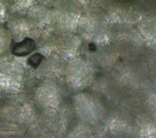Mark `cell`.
Returning a JSON list of instances; mask_svg holds the SVG:
<instances>
[{
  "label": "cell",
  "mask_w": 156,
  "mask_h": 138,
  "mask_svg": "<svg viewBox=\"0 0 156 138\" xmlns=\"http://www.w3.org/2000/svg\"><path fill=\"white\" fill-rule=\"evenodd\" d=\"M34 47H35V42H34L33 39L25 38L23 41L15 44V47H12V54L16 56H19V57L26 56L33 51Z\"/></svg>",
  "instance_id": "obj_1"
},
{
  "label": "cell",
  "mask_w": 156,
  "mask_h": 138,
  "mask_svg": "<svg viewBox=\"0 0 156 138\" xmlns=\"http://www.w3.org/2000/svg\"><path fill=\"white\" fill-rule=\"evenodd\" d=\"M43 59H44L43 55H41V54H34L32 57H31L30 59H29L28 63H29V65H31V67L36 68L37 66H39V64L41 63Z\"/></svg>",
  "instance_id": "obj_2"
}]
</instances>
